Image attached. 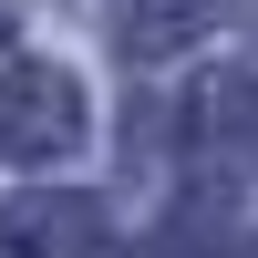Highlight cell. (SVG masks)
Segmentation results:
<instances>
[{
	"label": "cell",
	"mask_w": 258,
	"mask_h": 258,
	"mask_svg": "<svg viewBox=\"0 0 258 258\" xmlns=\"http://www.w3.org/2000/svg\"><path fill=\"white\" fill-rule=\"evenodd\" d=\"M73 135H83V83L73 73H52V62L0 73V155L52 165V155H73Z\"/></svg>",
	"instance_id": "1"
},
{
	"label": "cell",
	"mask_w": 258,
	"mask_h": 258,
	"mask_svg": "<svg viewBox=\"0 0 258 258\" xmlns=\"http://www.w3.org/2000/svg\"><path fill=\"white\" fill-rule=\"evenodd\" d=\"M103 248H114V227H103L93 197L41 186V197H11V207H0V258H103Z\"/></svg>",
	"instance_id": "2"
},
{
	"label": "cell",
	"mask_w": 258,
	"mask_h": 258,
	"mask_svg": "<svg viewBox=\"0 0 258 258\" xmlns=\"http://www.w3.org/2000/svg\"><path fill=\"white\" fill-rule=\"evenodd\" d=\"M103 21H114V52L124 62H165V52H186V41L217 31L227 0H103Z\"/></svg>",
	"instance_id": "3"
},
{
	"label": "cell",
	"mask_w": 258,
	"mask_h": 258,
	"mask_svg": "<svg viewBox=\"0 0 258 258\" xmlns=\"http://www.w3.org/2000/svg\"><path fill=\"white\" fill-rule=\"evenodd\" d=\"M197 135H207V155H217V165H248V176H258V83H248V73L207 83Z\"/></svg>",
	"instance_id": "4"
},
{
	"label": "cell",
	"mask_w": 258,
	"mask_h": 258,
	"mask_svg": "<svg viewBox=\"0 0 258 258\" xmlns=\"http://www.w3.org/2000/svg\"><path fill=\"white\" fill-rule=\"evenodd\" d=\"M207 258H258V227H248V238H227V248H207Z\"/></svg>",
	"instance_id": "5"
},
{
	"label": "cell",
	"mask_w": 258,
	"mask_h": 258,
	"mask_svg": "<svg viewBox=\"0 0 258 258\" xmlns=\"http://www.w3.org/2000/svg\"><path fill=\"white\" fill-rule=\"evenodd\" d=\"M0 52H11V21H0Z\"/></svg>",
	"instance_id": "6"
}]
</instances>
